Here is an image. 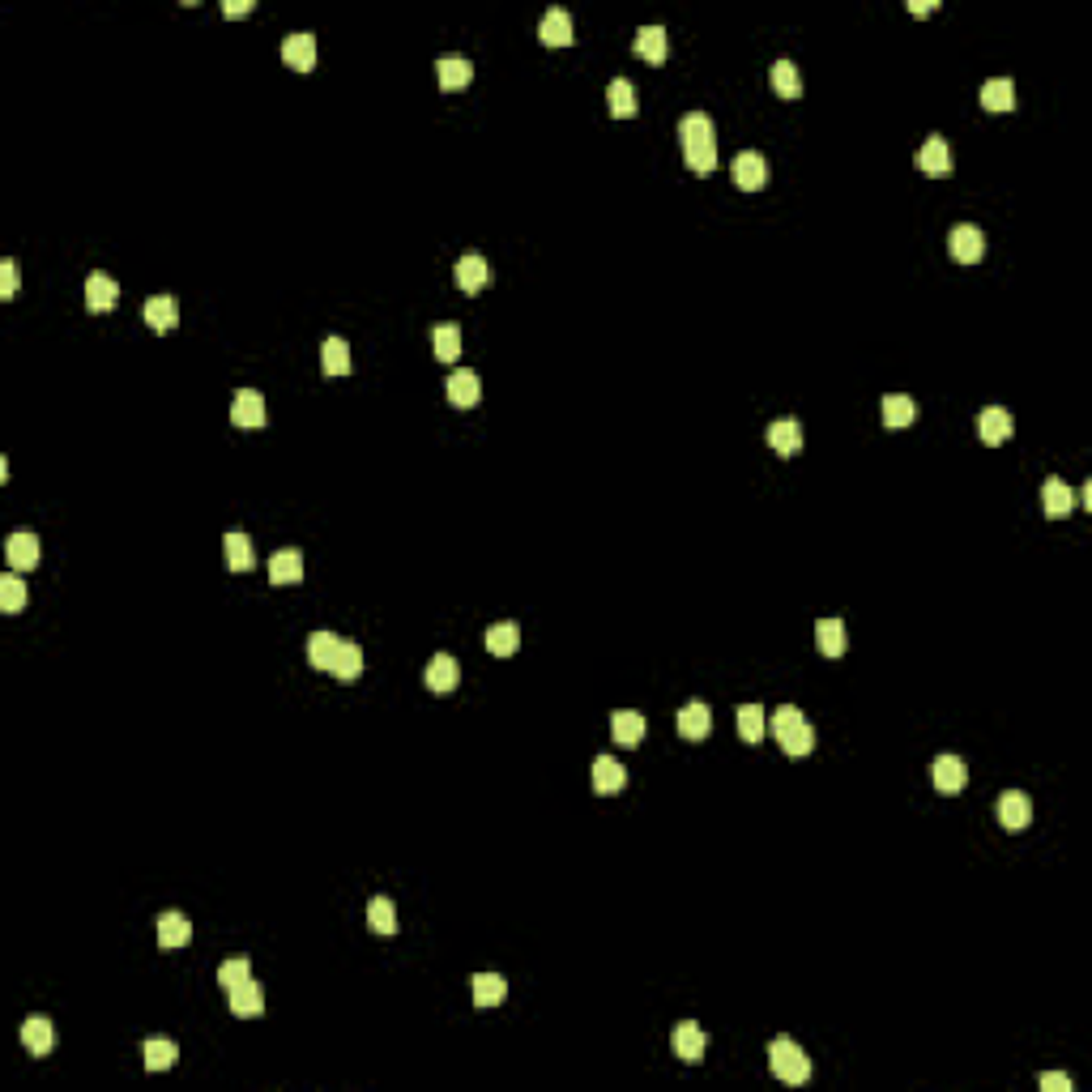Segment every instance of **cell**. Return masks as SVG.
<instances>
[{"mask_svg": "<svg viewBox=\"0 0 1092 1092\" xmlns=\"http://www.w3.org/2000/svg\"><path fill=\"white\" fill-rule=\"evenodd\" d=\"M769 722H772V739L781 742V751H786L789 759H803V756H811V751H815V730L806 725L803 709H794V704H781Z\"/></svg>", "mask_w": 1092, "mask_h": 1092, "instance_id": "cell-2", "label": "cell"}, {"mask_svg": "<svg viewBox=\"0 0 1092 1092\" xmlns=\"http://www.w3.org/2000/svg\"><path fill=\"white\" fill-rule=\"evenodd\" d=\"M13 290H18V265H13V260H0V295L9 299Z\"/></svg>", "mask_w": 1092, "mask_h": 1092, "instance_id": "cell-48", "label": "cell"}, {"mask_svg": "<svg viewBox=\"0 0 1092 1092\" xmlns=\"http://www.w3.org/2000/svg\"><path fill=\"white\" fill-rule=\"evenodd\" d=\"M930 781H935L939 794H960L964 786H969V769H964V759L960 756H939L935 759V769H930Z\"/></svg>", "mask_w": 1092, "mask_h": 1092, "instance_id": "cell-7", "label": "cell"}, {"mask_svg": "<svg viewBox=\"0 0 1092 1092\" xmlns=\"http://www.w3.org/2000/svg\"><path fill=\"white\" fill-rule=\"evenodd\" d=\"M981 107L986 112H1011L1016 107V86L1007 77H994V82L981 86Z\"/></svg>", "mask_w": 1092, "mask_h": 1092, "instance_id": "cell-35", "label": "cell"}, {"mask_svg": "<svg viewBox=\"0 0 1092 1092\" xmlns=\"http://www.w3.org/2000/svg\"><path fill=\"white\" fill-rule=\"evenodd\" d=\"M470 991H474V1003H478V1007H500V1003L508 999V981H504L500 973H474Z\"/></svg>", "mask_w": 1092, "mask_h": 1092, "instance_id": "cell-26", "label": "cell"}, {"mask_svg": "<svg viewBox=\"0 0 1092 1092\" xmlns=\"http://www.w3.org/2000/svg\"><path fill=\"white\" fill-rule=\"evenodd\" d=\"M248 977H252V960H248V956H231V960L218 964V986H223L226 994H231L235 986H243Z\"/></svg>", "mask_w": 1092, "mask_h": 1092, "instance_id": "cell-46", "label": "cell"}, {"mask_svg": "<svg viewBox=\"0 0 1092 1092\" xmlns=\"http://www.w3.org/2000/svg\"><path fill=\"white\" fill-rule=\"evenodd\" d=\"M478 398H482V380H478V371L461 367V371H453V376H448V401H453L457 410L478 406Z\"/></svg>", "mask_w": 1092, "mask_h": 1092, "instance_id": "cell-18", "label": "cell"}, {"mask_svg": "<svg viewBox=\"0 0 1092 1092\" xmlns=\"http://www.w3.org/2000/svg\"><path fill=\"white\" fill-rule=\"evenodd\" d=\"M5 555H9V568L13 572H30V568L39 564V538L26 534V529H18V534H9V542H5Z\"/></svg>", "mask_w": 1092, "mask_h": 1092, "instance_id": "cell-15", "label": "cell"}, {"mask_svg": "<svg viewBox=\"0 0 1092 1092\" xmlns=\"http://www.w3.org/2000/svg\"><path fill=\"white\" fill-rule=\"evenodd\" d=\"M26 598H30L26 581H22L18 572H5V576H0V611H5V615H18L22 606H26Z\"/></svg>", "mask_w": 1092, "mask_h": 1092, "instance_id": "cell-43", "label": "cell"}, {"mask_svg": "<svg viewBox=\"0 0 1092 1092\" xmlns=\"http://www.w3.org/2000/svg\"><path fill=\"white\" fill-rule=\"evenodd\" d=\"M670 1046H675V1054L683 1058L687 1067H695L704 1058V1046H709V1037L700 1033V1024H692V1020H683V1024H675V1033H670Z\"/></svg>", "mask_w": 1092, "mask_h": 1092, "instance_id": "cell-9", "label": "cell"}, {"mask_svg": "<svg viewBox=\"0 0 1092 1092\" xmlns=\"http://www.w3.org/2000/svg\"><path fill=\"white\" fill-rule=\"evenodd\" d=\"M435 77H440V90H465L474 82V65L465 56H440L435 60Z\"/></svg>", "mask_w": 1092, "mask_h": 1092, "instance_id": "cell-24", "label": "cell"}, {"mask_svg": "<svg viewBox=\"0 0 1092 1092\" xmlns=\"http://www.w3.org/2000/svg\"><path fill=\"white\" fill-rule=\"evenodd\" d=\"M679 141H683V158H687V167H692V176H713L717 167V133H713V120L704 112H692L679 120Z\"/></svg>", "mask_w": 1092, "mask_h": 1092, "instance_id": "cell-1", "label": "cell"}, {"mask_svg": "<svg viewBox=\"0 0 1092 1092\" xmlns=\"http://www.w3.org/2000/svg\"><path fill=\"white\" fill-rule=\"evenodd\" d=\"M883 423L888 427H909L917 418V406H913V398H905V393H892V398H883Z\"/></svg>", "mask_w": 1092, "mask_h": 1092, "instance_id": "cell-45", "label": "cell"}, {"mask_svg": "<svg viewBox=\"0 0 1092 1092\" xmlns=\"http://www.w3.org/2000/svg\"><path fill=\"white\" fill-rule=\"evenodd\" d=\"M487 648L495 658H512L521 648V628L517 623H495V628H487Z\"/></svg>", "mask_w": 1092, "mask_h": 1092, "instance_id": "cell-38", "label": "cell"}, {"mask_svg": "<svg viewBox=\"0 0 1092 1092\" xmlns=\"http://www.w3.org/2000/svg\"><path fill=\"white\" fill-rule=\"evenodd\" d=\"M231 1011H235V1016H240V1020H252V1016H260V1011H265V991H260L257 981L248 977V981H243V986H235V991H231Z\"/></svg>", "mask_w": 1092, "mask_h": 1092, "instance_id": "cell-32", "label": "cell"}, {"mask_svg": "<svg viewBox=\"0 0 1092 1092\" xmlns=\"http://www.w3.org/2000/svg\"><path fill=\"white\" fill-rule=\"evenodd\" d=\"M427 687H431L435 695H448L457 692V683H461V666H457V658H448V653H440V658L427 662Z\"/></svg>", "mask_w": 1092, "mask_h": 1092, "instance_id": "cell-16", "label": "cell"}, {"mask_svg": "<svg viewBox=\"0 0 1092 1092\" xmlns=\"http://www.w3.org/2000/svg\"><path fill=\"white\" fill-rule=\"evenodd\" d=\"M320 367H324V376H329V380L351 376V342H346V337H324Z\"/></svg>", "mask_w": 1092, "mask_h": 1092, "instance_id": "cell-23", "label": "cell"}, {"mask_svg": "<svg viewBox=\"0 0 1092 1092\" xmlns=\"http://www.w3.org/2000/svg\"><path fill=\"white\" fill-rule=\"evenodd\" d=\"M116 299H120V282L107 278V273H90L86 278V307L90 312H112Z\"/></svg>", "mask_w": 1092, "mask_h": 1092, "instance_id": "cell-19", "label": "cell"}, {"mask_svg": "<svg viewBox=\"0 0 1092 1092\" xmlns=\"http://www.w3.org/2000/svg\"><path fill=\"white\" fill-rule=\"evenodd\" d=\"M223 13H226V18H248V13H252V0H226Z\"/></svg>", "mask_w": 1092, "mask_h": 1092, "instance_id": "cell-50", "label": "cell"}, {"mask_svg": "<svg viewBox=\"0 0 1092 1092\" xmlns=\"http://www.w3.org/2000/svg\"><path fill=\"white\" fill-rule=\"evenodd\" d=\"M679 734L692 739V742L709 739V734H713V713H709V704H704V700L683 704V709H679Z\"/></svg>", "mask_w": 1092, "mask_h": 1092, "instance_id": "cell-14", "label": "cell"}, {"mask_svg": "<svg viewBox=\"0 0 1092 1092\" xmlns=\"http://www.w3.org/2000/svg\"><path fill=\"white\" fill-rule=\"evenodd\" d=\"M337 658H342V636H334V632H312V636H307V662H312L316 670L334 675Z\"/></svg>", "mask_w": 1092, "mask_h": 1092, "instance_id": "cell-8", "label": "cell"}, {"mask_svg": "<svg viewBox=\"0 0 1092 1092\" xmlns=\"http://www.w3.org/2000/svg\"><path fill=\"white\" fill-rule=\"evenodd\" d=\"M815 645L824 658H841L845 653V623L841 619H819L815 623Z\"/></svg>", "mask_w": 1092, "mask_h": 1092, "instance_id": "cell-36", "label": "cell"}, {"mask_svg": "<svg viewBox=\"0 0 1092 1092\" xmlns=\"http://www.w3.org/2000/svg\"><path fill=\"white\" fill-rule=\"evenodd\" d=\"M431 351L440 363H453L461 354V329L457 324H435L431 329Z\"/></svg>", "mask_w": 1092, "mask_h": 1092, "instance_id": "cell-39", "label": "cell"}, {"mask_svg": "<svg viewBox=\"0 0 1092 1092\" xmlns=\"http://www.w3.org/2000/svg\"><path fill=\"white\" fill-rule=\"evenodd\" d=\"M1041 504H1046V517L1050 521H1063L1075 512V491L1067 487L1063 478H1046V487H1041Z\"/></svg>", "mask_w": 1092, "mask_h": 1092, "instance_id": "cell-20", "label": "cell"}, {"mask_svg": "<svg viewBox=\"0 0 1092 1092\" xmlns=\"http://www.w3.org/2000/svg\"><path fill=\"white\" fill-rule=\"evenodd\" d=\"M623 786H628V769H623L619 759H615V756H598V759H593V794L611 798V794H619Z\"/></svg>", "mask_w": 1092, "mask_h": 1092, "instance_id": "cell-12", "label": "cell"}, {"mask_svg": "<svg viewBox=\"0 0 1092 1092\" xmlns=\"http://www.w3.org/2000/svg\"><path fill=\"white\" fill-rule=\"evenodd\" d=\"M538 39H542L546 47H568L572 43V18H568L564 9H546L542 22H538Z\"/></svg>", "mask_w": 1092, "mask_h": 1092, "instance_id": "cell-22", "label": "cell"}, {"mask_svg": "<svg viewBox=\"0 0 1092 1092\" xmlns=\"http://www.w3.org/2000/svg\"><path fill=\"white\" fill-rule=\"evenodd\" d=\"M730 176L742 193H756V188L769 184V163H764V154H756V149H742V154L734 158Z\"/></svg>", "mask_w": 1092, "mask_h": 1092, "instance_id": "cell-6", "label": "cell"}, {"mask_svg": "<svg viewBox=\"0 0 1092 1092\" xmlns=\"http://www.w3.org/2000/svg\"><path fill=\"white\" fill-rule=\"evenodd\" d=\"M359 675H363V648L354 645V640H342V658H337V666H334V679L354 683Z\"/></svg>", "mask_w": 1092, "mask_h": 1092, "instance_id": "cell-47", "label": "cell"}, {"mask_svg": "<svg viewBox=\"0 0 1092 1092\" xmlns=\"http://www.w3.org/2000/svg\"><path fill=\"white\" fill-rule=\"evenodd\" d=\"M909 13H913V18H930L935 5H930V0H909Z\"/></svg>", "mask_w": 1092, "mask_h": 1092, "instance_id": "cell-51", "label": "cell"}, {"mask_svg": "<svg viewBox=\"0 0 1092 1092\" xmlns=\"http://www.w3.org/2000/svg\"><path fill=\"white\" fill-rule=\"evenodd\" d=\"M487 282H491V269H487V260H482V257H474V252H470V257L457 260V287H461L465 295H478Z\"/></svg>", "mask_w": 1092, "mask_h": 1092, "instance_id": "cell-29", "label": "cell"}, {"mask_svg": "<svg viewBox=\"0 0 1092 1092\" xmlns=\"http://www.w3.org/2000/svg\"><path fill=\"white\" fill-rule=\"evenodd\" d=\"M999 824L1007 828V833H1024V828L1033 824V803H1028V794L1007 789V794L999 798Z\"/></svg>", "mask_w": 1092, "mask_h": 1092, "instance_id": "cell-10", "label": "cell"}, {"mask_svg": "<svg viewBox=\"0 0 1092 1092\" xmlns=\"http://www.w3.org/2000/svg\"><path fill=\"white\" fill-rule=\"evenodd\" d=\"M769 82L781 99H798V94H803V77H798L794 60H777V65L769 69Z\"/></svg>", "mask_w": 1092, "mask_h": 1092, "instance_id": "cell-41", "label": "cell"}, {"mask_svg": "<svg viewBox=\"0 0 1092 1092\" xmlns=\"http://www.w3.org/2000/svg\"><path fill=\"white\" fill-rule=\"evenodd\" d=\"M223 551H226V568H231V572H252V564H257L248 534H226L223 538Z\"/></svg>", "mask_w": 1092, "mask_h": 1092, "instance_id": "cell-34", "label": "cell"}, {"mask_svg": "<svg viewBox=\"0 0 1092 1092\" xmlns=\"http://www.w3.org/2000/svg\"><path fill=\"white\" fill-rule=\"evenodd\" d=\"M231 423L235 427H265V398L257 389H240L231 398Z\"/></svg>", "mask_w": 1092, "mask_h": 1092, "instance_id": "cell-17", "label": "cell"}, {"mask_svg": "<svg viewBox=\"0 0 1092 1092\" xmlns=\"http://www.w3.org/2000/svg\"><path fill=\"white\" fill-rule=\"evenodd\" d=\"M611 734H615V742H623V747H636V742L645 739V717L632 713V709H619V713L611 717Z\"/></svg>", "mask_w": 1092, "mask_h": 1092, "instance_id": "cell-37", "label": "cell"}, {"mask_svg": "<svg viewBox=\"0 0 1092 1092\" xmlns=\"http://www.w3.org/2000/svg\"><path fill=\"white\" fill-rule=\"evenodd\" d=\"M282 60H287L295 73H312V69H316V35H307V30L287 35V43H282Z\"/></svg>", "mask_w": 1092, "mask_h": 1092, "instance_id": "cell-11", "label": "cell"}, {"mask_svg": "<svg viewBox=\"0 0 1092 1092\" xmlns=\"http://www.w3.org/2000/svg\"><path fill=\"white\" fill-rule=\"evenodd\" d=\"M734 717H739V739L751 742V747H756V742L764 739V730H769V725H764V709H759V704H739V713H734Z\"/></svg>", "mask_w": 1092, "mask_h": 1092, "instance_id": "cell-44", "label": "cell"}, {"mask_svg": "<svg viewBox=\"0 0 1092 1092\" xmlns=\"http://www.w3.org/2000/svg\"><path fill=\"white\" fill-rule=\"evenodd\" d=\"M146 324L154 329V334H171V329L179 324V304L171 295L146 299Z\"/></svg>", "mask_w": 1092, "mask_h": 1092, "instance_id": "cell-27", "label": "cell"}, {"mask_svg": "<svg viewBox=\"0 0 1092 1092\" xmlns=\"http://www.w3.org/2000/svg\"><path fill=\"white\" fill-rule=\"evenodd\" d=\"M606 107H611L615 120H632V116H636V90H632L628 77H615V82L606 86Z\"/></svg>", "mask_w": 1092, "mask_h": 1092, "instance_id": "cell-31", "label": "cell"}, {"mask_svg": "<svg viewBox=\"0 0 1092 1092\" xmlns=\"http://www.w3.org/2000/svg\"><path fill=\"white\" fill-rule=\"evenodd\" d=\"M1041 1088H1046V1092H1071V1080H1067L1063 1071H1046V1075H1041Z\"/></svg>", "mask_w": 1092, "mask_h": 1092, "instance_id": "cell-49", "label": "cell"}, {"mask_svg": "<svg viewBox=\"0 0 1092 1092\" xmlns=\"http://www.w3.org/2000/svg\"><path fill=\"white\" fill-rule=\"evenodd\" d=\"M769 445H772V453H781V457L803 453V423H798V418H777V423L769 427Z\"/></svg>", "mask_w": 1092, "mask_h": 1092, "instance_id": "cell-25", "label": "cell"}, {"mask_svg": "<svg viewBox=\"0 0 1092 1092\" xmlns=\"http://www.w3.org/2000/svg\"><path fill=\"white\" fill-rule=\"evenodd\" d=\"M1011 431H1016V423H1011V414L1003 406H986L977 414V435L986 440V445H1007L1011 440Z\"/></svg>", "mask_w": 1092, "mask_h": 1092, "instance_id": "cell-13", "label": "cell"}, {"mask_svg": "<svg viewBox=\"0 0 1092 1092\" xmlns=\"http://www.w3.org/2000/svg\"><path fill=\"white\" fill-rule=\"evenodd\" d=\"M269 581L273 585H299L304 581V555L299 551H278L269 559Z\"/></svg>", "mask_w": 1092, "mask_h": 1092, "instance_id": "cell-33", "label": "cell"}, {"mask_svg": "<svg viewBox=\"0 0 1092 1092\" xmlns=\"http://www.w3.org/2000/svg\"><path fill=\"white\" fill-rule=\"evenodd\" d=\"M913 167L922 171L926 179H947L952 176V149H947V141L944 137L922 141V149L913 154Z\"/></svg>", "mask_w": 1092, "mask_h": 1092, "instance_id": "cell-4", "label": "cell"}, {"mask_svg": "<svg viewBox=\"0 0 1092 1092\" xmlns=\"http://www.w3.org/2000/svg\"><path fill=\"white\" fill-rule=\"evenodd\" d=\"M632 52H636L640 60H648V65H662V60H666V30H662V26H640Z\"/></svg>", "mask_w": 1092, "mask_h": 1092, "instance_id": "cell-30", "label": "cell"}, {"mask_svg": "<svg viewBox=\"0 0 1092 1092\" xmlns=\"http://www.w3.org/2000/svg\"><path fill=\"white\" fill-rule=\"evenodd\" d=\"M188 939H193V922H188L184 913H176V909H167V913H158V947H184Z\"/></svg>", "mask_w": 1092, "mask_h": 1092, "instance_id": "cell-21", "label": "cell"}, {"mask_svg": "<svg viewBox=\"0 0 1092 1092\" xmlns=\"http://www.w3.org/2000/svg\"><path fill=\"white\" fill-rule=\"evenodd\" d=\"M947 252H952V260H960V265H977V260L986 257V235L973 223H960L947 235Z\"/></svg>", "mask_w": 1092, "mask_h": 1092, "instance_id": "cell-5", "label": "cell"}, {"mask_svg": "<svg viewBox=\"0 0 1092 1092\" xmlns=\"http://www.w3.org/2000/svg\"><path fill=\"white\" fill-rule=\"evenodd\" d=\"M52 1041H56V1033H52V1020L47 1016H30L26 1024H22V1046L35 1058H43L47 1050H52Z\"/></svg>", "mask_w": 1092, "mask_h": 1092, "instance_id": "cell-28", "label": "cell"}, {"mask_svg": "<svg viewBox=\"0 0 1092 1092\" xmlns=\"http://www.w3.org/2000/svg\"><path fill=\"white\" fill-rule=\"evenodd\" d=\"M769 1071L777 1075L781 1084H806V1080H811V1058L803 1054V1046H798V1041H789V1037H772V1046H769Z\"/></svg>", "mask_w": 1092, "mask_h": 1092, "instance_id": "cell-3", "label": "cell"}, {"mask_svg": "<svg viewBox=\"0 0 1092 1092\" xmlns=\"http://www.w3.org/2000/svg\"><path fill=\"white\" fill-rule=\"evenodd\" d=\"M176 1063H179L176 1041H167V1037H149V1041H146V1067H149V1071H171Z\"/></svg>", "mask_w": 1092, "mask_h": 1092, "instance_id": "cell-40", "label": "cell"}, {"mask_svg": "<svg viewBox=\"0 0 1092 1092\" xmlns=\"http://www.w3.org/2000/svg\"><path fill=\"white\" fill-rule=\"evenodd\" d=\"M367 926L376 935H393L398 930V909H393L389 897H371L367 900Z\"/></svg>", "mask_w": 1092, "mask_h": 1092, "instance_id": "cell-42", "label": "cell"}]
</instances>
